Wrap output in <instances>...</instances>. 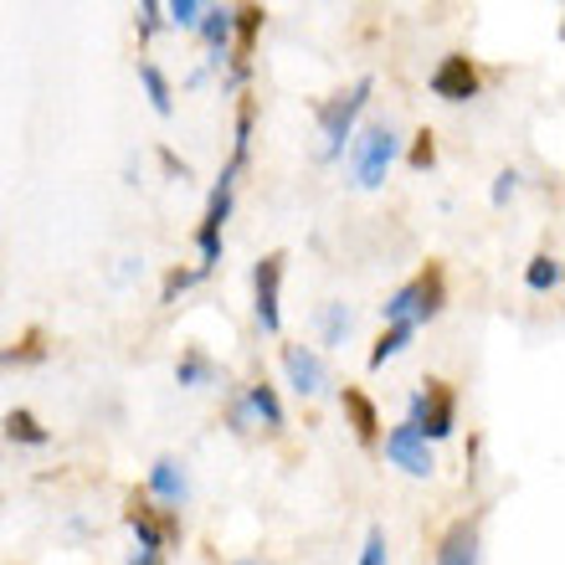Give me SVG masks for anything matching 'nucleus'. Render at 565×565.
Returning <instances> with one entry per match:
<instances>
[{"instance_id": "obj_1", "label": "nucleus", "mask_w": 565, "mask_h": 565, "mask_svg": "<svg viewBox=\"0 0 565 565\" xmlns=\"http://www.w3.org/2000/svg\"><path fill=\"white\" fill-rule=\"evenodd\" d=\"M396 154H402L396 129H391V124H365L355 135V145H350V175H355L360 191H381V185H386V170L396 164Z\"/></svg>"}, {"instance_id": "obj_2", "label": "nucleus", "mask_w": 565, "mask_h": 565, "mask_svg": "<svg viewBox=\"0 0 565 565\" xmlns=\"http://www.w3.org/2000/svg\"><path fill=\"white\" fill-rule=\"evenodd\" d=\"M447 303V282H443V268H427L417 273L412 282H402L396 294L381 303V313H386V324H427V319H437Z\"/></svg>"}, {"instance_id": "obj_3", "label": "nucleus", "mask_w": 565, "mask_h": 565, "mask_svg": "<svg viewBox=\"0 0 565 565\" xmlns=\"http://www.w3.org/2000/svg\"><path fill=\"white\" fill-rule=\"evenodd\" d=\"M375 93L371 77H360L350 93H334L329 104H319V135H324V149H319V160H340L344 154V139H355V119L365 98Z\"/></svg>"}, {"instance_id": "obj_4", "label": "nucleus", "mask_w": 565, "mask_h": 565, "mask_svg": "<svg viewBox=\"0 0 565 565\" xmlns=\"http://www.w3.org/2000/svg\"><path fill=\"white\" fill-rule=\"evenodd\" d=\"M406 427L417 431L427 447L443 443V437H452V427H458V396H452V386H447V381H427V391L412 396Z\"/></svg>"}, {"instance_id": "obj_5", "label": "nucleus", "mask_w": 565, "mask_h": 565, "mask_svg": "<svg viewBox=\"0 0 565 565\" xmlns=\"http://www.w3.org/2000/svg\"><path fill=\"white\" fill-rule=\"evenodd\" d=\"M237 175H242V170H232V164H226L222 180L211 185L206 216H201V232H195V247H201V263H195V268H201V273H211L216 263H222V226H226V216H232V195H237Z\"/></svg>"}, {"instance_id": "obj_6", "label": "nucleus", "mask_w": 565, "mask_h": 565, "mask_svg": "<svg viewBox=\"0 0 565 565\" xmlns=\"http://www.w3.org/2000/svg\"><path fill=\"white\" fill-rule=\"evenodd\" d=\"M282 268H288V257L282 253L257 257V268H253V313H257V324H263V334H278L282 329V309H278Z\"/></svg>"}, {"instance_id": "obj_7", "label": "nucleus", "mask_w": 565, "mask_h": 565, "mask_svg": "<svg viewBox=\"0 0 565 565\" xmlns=\"http://www.w3.org/2000/svg\"><path fill=\"white\" fill-rule=\"evenodd\" d=\"M124 524L135 530L139 551H154V555H164V545H170V540H180V520L170 514V509H149V499H129Z\"/></svg>"}, {"instance_id": "obj_8", "label": "nucleus", "mask_w": 565, "mask_h": 565, "mask_svg": "<svg viewBox=\"0 0 565 565\" xmlns=\"http://www.w3.org/2000/svg\"><path fill=\"white\" fill-rule=\"evenodd\" d=\"M431 98H443V104H468V98H478V67L462 52H447L437 67H431L427 77Z\"/></svg>"}, {"instance_id": "obj_9", "label": "nucleus", "mask_w": 565, "mask_h": 565, "mask_svg": "<svg viewBox=\"0 0 565 565\" xmlns=\"http://www.w3.org/2000/svg\"><path fill=\"white\" fill-rule=\"evenodd\" d=\"M386 458L396 462L402 473H412V478H431V473H437V458H431V447L422 443V437L406 427V422L386 431Z\"/></svg>"}, {"instance_id": "obj_10", "label": "nucleus", "mask_w": 565, "mask_h": 565, "mask_svg": "<svg viewBox=\"0 0 565 565\" xmlns=\"http://www.w3.org/2000/svg\"><path fill=\"white\" fill-rule=\"evenodd\" d=\"M282 371H288V386H294L298 396H324L329 371L309 344H288V350H282Z\"/></svg>"}, {"instance_id": "obj_11", "label": "nucleus", "mask_w": 565, "mask_h": 565, "mask_svg": "<svg viewBox=\"0 0 565 565\" xmlns=\"http://www.w3.org/2000/svg\"><path fill=\"white\" fill-rule=\"evenodd\" d=\"M149 493H154L160 504H185V493H191L185 462L180 458H154V468H149Z\"/></svg>"}, {"instance_id": "obj_12", "label": "nucleus", "mask_w": 565, "mask_h": 565, "mask_svg": "<svg viewBox=\"0 0 565 565\" xmlns=\"http://www.w3.org/2000/svg\"><path fill=\"white\" fill-rule=\"evenodd\" d=\"M340 406H344V417H350V427H355V437L371 447L375 437H381V412H375V402L360 386H344Z\"/></svg>"}, {"instance_id": "obj_13", "label": "nucleus", "mask_w": 565, "mask_h": 565, "mask_svg": "<svg viewBox=\"0 0 565 565\" xmlns=\"http://www.w3.org/2000/svg\"><path fill=\"white\" fill-rule=\"evenodd\" d=\"M437 565H478V524L458 520L437 545Z\"/></svg>"}, {"instance_id": "obj_14", "label": "nucleus", "mask_w": 565, "mask_h": 565, "mask_svg": "<svg viewBox=\"0 0 565 565\" xmlns=\"http://www.w3.org/2000/svg\"><path fill=\"white\" fill-rule=\"evenodd\" d=\"M195 31H201V42L211 46V62L222 67V57L232 52V11H226V6H206V15H201Z\"/></svg>"}, {"instance_id": "obj_15", "label": "nucleus", "mask_w": 565, "mask_h": 565, "mask_svg": "<svg viewBox=\"0 0 565 565\" xmlns=\"http://www.w3.org/2000/svg\"><path fill=\"white\" fill-rule=\"evenodd\" d=\"M242 406H247V417H257L263 427H282V402H278V391H273L268 381H257V386H247Z\"/></svg>"}, {"instance_id": "obj_16", "label": "nucleus", "mask_w": 565, "mask_h": 565, "mask_svg": "<svg viewBox=\"0 0 565 565\" xmlns=\"http://www.w3.org/2000/svg\"><path fill=\"white\" fill-rule=\"evenodd\" d=\"M216 360L206 355V350H185V355H180V365H175V381L185 391H195V386H211V381H216Z\"/></svg>"}, {"instance_id": "obj_17", "label": "nucleus", "mask_w": 565, "mask_h": 565, "mask_svg": "<svg viewBox=\"0 0 565 565\" xmlns=\"http://www.w3.org/2000/svg\"><path fill=\"white\" fill-rule=\"evenodd\" d=\"M139 83H145V93H149V108H154L160 119H170V114H175V93H170V77H164L154 62H139Z\"/></svg>"}, {"instance_id": "obj_18", "label": "nucleus", "mask_w": 565, "mask_h": 565, "mask_svg": "<svg viewBox=\"0 0 565 565\" xmlns=\"http://www.w3.org/2000/svg\"><path fill=\"white\" fill-rule=\"evenodd\" d=\"M6 437H11V443H21V447H46V443H52V431H46L42 422L31 417L26 406L6 412Z\"/></svg>"}, {"instance_id": "obj_19", "label": "nucleus", "mask_w": 565, "mask_h": 565, "mask_svg": "<svg viewBox=\"0 0 565 565\" xmlns=\"http://www.w3.org/2000/svg\"><path fill=\"white\" fill-rule=\"evenodd\" d=\"M263 6H237L232 11V36H237V52H242V62H247V52H253V42H257V31H263Z\"/></svg>"}, {"instance_id": "obj_20", "label": "nucleus", "mask_w": 565, "mask_h": 565, "mask_svg": "<svg viewBox=\"0 0 565 565\" xmlns=\"http://www.w3.org/2000/svg\"><path fill=\"white\" fill-rule=\"evenodd\" d=\"M412 334H417V329H412V324H386V334H381V340L371 344V371H381L386 360H396V355H402L406 344H412Z\"/></svg>"}, {"instance_id": "obj_21", "label": "nucleus", "mask_w": 565, "mask_h": 565, "mask_svg": "<svg viewBox=\"0 0 565 565\" xmlns=\"http://www.w3.org/2000/svg\"><path fill=\"white\" fill-rule=\"evenodd\" d=\"M524 282H530V294H555V288H561V257H551V253L530 257Z\"/></svg>"}, {"instance_id": "obj_22", "label": "nucleus", "mask_w": 565, "mask_h": 565, "mask_svg": "<svg viewBox=\"0 0 565 565\" xmlns=\"http://www.w3.org/2000/svg\"><path fill=\"white\" fill-rule=\"evenodd\" d=\"M319 329H324V344H344V334L355 329V313L344 309V303H324V313H319Z\"/></svg>"}, {"instance_id": "obj_23", "label": "nucleus", "mask_w": 565, "mask_h": 565, "mask_svg": "<svg viewBox=\"0 0 565 565\" xmlns=\"http://www.w3.org/2000/svg\"><path fill=\"white\" fill-rule=\"evenodd\" d=\"M201 15H206V6H201V0H170V6H164V21H170V26H180V31H195V26H201Z\"/></svg>"}, {"instance_id": "obj_24", "label": "nucleus", "mask_w": 565, "mask_h": 565, "mask_svg": "<svg viewBox=\"0 0 565 565\" xmlns=\"http://www.w3.org/2000/svg\"><path fill=\"white\" fill-rule=\"evenodd\" d=\"M201 278H206L201 268H170L164 273V288H160V303H175V298L185 294V288H195Z\"/></svg>"}, {"instance_id": "obj_25", "label": "nucleus", "mask_w": 565, "mask_h": 565, "mask_svg": "<svg viewBox=\"0 0 565 565\" xmlns=\"http://www.w3.org/2000/svg\"><path fill=\"white\" fill-rule=\"evenodd\" d=\"M406 164H412V170H431V164H437V139H431V129H422L417 139H412V154H406Z\"/></svg>"}, {"instance_id": "obj_26", "label": "nucleus", "mask_w": 565, "mask_h": 565, "mask_svg": "<svg viewBox=\"0 0 565 565\" xmlns=\"http://www.w3.org/2000/svg\"><path fill=\"white\" fill-rule=\"evenodd\" d=\"M360 565H391L386 530H381V524H371V530H365V551H360Z\"/></svg>"}, {"instance_id": "obj_27", "label": "nucleus", "mask_w": 565, "mask_h": 565, "mask_svg": "<svg viewBox=\"0 0 565 565\" xmlns=\"http://www.w3.org/2000/svg\"><path fill=\"white\" fill-rule=\"evenodd\" d=\"M42 355H46V344H42V334L31 329V334H26V344H21V350H6V355H0V360H6V365H26V360H42Z\"/></svg>"}, {"instance_id": "obj_28", "label": "nucleus", "mask_w": 565, "mask_h": 565, "mask_svg": "<svg viewBox=\"0 0 565 565\" xmlns=\"http://www.w3.org/2000/svg\"><path fill=\"white\" fill-rule=\"evenodd\" d=\"M135 15H139V36H145V42L164 26V6H154V0H145V6H139Z\"/></svg>"}, {"instance_id": "obj_29", "label": "nucleus", "mask_w": 565, "mask_h": 565, "mask_svg": "<svg viewBox=\"0 0 565 565\" xmlns=\"http://www.w3.org/2000/svg\"><path fill=\"white\" fill-rule=\"evenodd\" d=\"M514 191H520V170H499V180H493V206H509Z\"/></svg>"}, {"instance_id": "obj_30", "label": "nucleus", "mask_w": 565, "mask_h": 565, "mask_svg": "<svg viewBox=\"0 0 565 565\" xmlns=\"http://www.w3.org/2000/svg\"><path fill=\"white\" fill-rule=\"evenodd\" d=\"M160 164H164V170H170V175L191 180V164H185V160H175V154H170V149H160Z\"/></svg>"}, {"instance_id": "obj_31", "label": "nucleus", "mask_w": 565, "mask_h": 565, "mask_svg": "<svg viewBox=\"0 0 565 565\" xmlns=\"http://www.w3.org/2000/svg\"><path fill=\"white\" fill-rule=\"evenodd\" d=\"M129 565H164V555H154V551H135V555H129Z\"/></svg>"}, {"instance_id": "obj_32", "label": "nucleus", "mask_w": 565, "mask_h": 565, "mask_svg": "<svg viewBox=\"0 0 565 565\" xmlns=\"http://www.w3.org/2000/svg\"><path fill=\"white\" fill-rule=\"evenodd\" d=\"M242 565H253V561H242Z\"/></svg>"}]
</instances>
